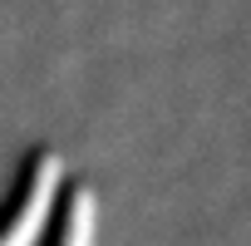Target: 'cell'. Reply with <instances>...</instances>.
<instances>
[{
  "label": "cell",
  "mask_w": 251,
  "mask_h": 246,
  "mask_svg": "<svg viewBox=\"0 0 251 246\" xmlns=\"http://www.w3.org/2000/svg\"><path fill=\"white\" fill-rule=\"evenodd\" d=\"M69 187V168L54 148H40L25 168V187H20V202L15 212L0 221V246H40L54 207H59V192Z\"/></svg>",
  "instance_id": "1"
},
{
  "label": "cell",
  "mask_w": 251,
  "mask_h": 246,
  "mask_svg": "<svg viewBox=\"0 0 251 246\" xmlns=\"http://www.w3.org/2000/svg\"><path fill=\"white\" fill-rule=\"evenodd\" d=\"M64 212H59V231L54 246H94L99 241V192L89 182H74L59 192Z\"/></svg>",
  "instance_id": "2"
}]
</instances>
